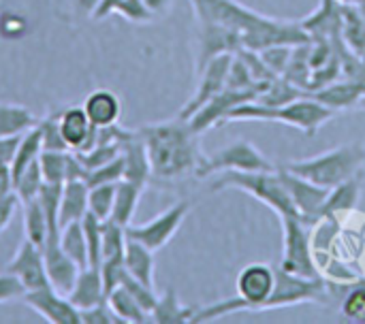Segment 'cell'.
Segmentation results:
<instances>
[{"label": "cell", "instance_id": "6da1fadb", "mask_svg": "<svg viewBox=\"0 0 365 324\" xmlns=\"http://www.w3.org/2000/svg\"><path fill=\"white\" fill-rule=\"evenodd\" d=\"M197 21L220 23L242 38V49L261 51L272 45H302L310 41L302 21L261 15L237 0H188Z\"/></svg>", "mask_w": 365, "mask_h": 324}, {"label": "cell", "instance_id": "7a4b0ae2", "mask_svg": "<svg viewBox=\"0 0 365 324\" xmlns=\"http://www.w3.org/2000/svg\"><path fill=\"white\" fill-rule=\"evenodd\" d=\"M141 135L150 164H152V177L156 179H184L188 175L197 177V171L205 156L199 147V137L188 120H182L180 115L175 120L143 124L137 128Z\"/></svg>", "mask_w": 365, "mask_h": 324}, {"label": "cell", "instance_id": "3957f363", "mask_svg": "<svg viewBox=\"0 0 365 324\" xmlns=\"http://www.w3.org/2000/svg\"><path fill=\"white\" fill-rule=\"evenodd\" d=\"M336 113L338 111L321 105L319 100H314L310 96H302L282 107H267L257 100H250V103H244V105L235 107L233 111H229L225 122H246V120L248 122L250 120L280 122V124L302 130L308 137H314L329 120L336 117Z\"/></svg>", "mask_w": 365, "mask_h": 324}, {"label": "cell", "instance_id": "277c9868", "mask_svg": "<svg viewBox=\"0 0 365 324\" xmlns=\"http://www.w3.org/2000/svg\"><path fill=\"white\" fill-rule=\"evenodd\" d=\"M365 167V147L361 143H349L338 145L329 152H323L319 156L302 158V160H289L284 169L291 173L310 179L317 186H323L327 190L361 175Z\"/></svg>", "mask_w": 365, "mask_h": 324}, {"label": "cell", "instance_id": "5b68a950", "mask_svg": "<svg viewBox=\"0 0 365 324\" xmlns=\"http://www.w3.org/2000/svg\"><path fill=\"white\" fill-rule=\"evenodd\" d=\"M242 190L257 201L265 203L269 209H274L280 216H299L282 179L278 169L276 171H222L212 184V190Z\"/></svg>", "mask_w": 365, "mask_h": 324}, {"label": "cell", "instance_id": "8992f818", "mask_svg": "<svg viewBox=\"0 0 365 324\" xmlns=\"http://www.w3.org/2000/svg\"><path fill=\"white\" fill-rule=\"evenodd\" d=\"M280 222L284 231L280 269L302 278H321L312 248V224L302 216H280Z\"/></svg>", "mask_w": 365, "mask_h": 324}, {"label": "cell", "instance_id": "52a82bcc", "mask_svg": "<svg viewBox=\"0 0 365 324\" xmlns=\"http://www.w3.org/2000/svg\"><path fill=\"white\" fill-rule=\"evenodd\" d=\"M329 299L334 297L325 278H302L278 267L274 291L263 310H278L302 303H329Z\"/></svg>", "mask_w": 365, "mask_h": 324}, {"label": "cell", "instance_id": "ba28073f", "mask_svg": "<svg viewBox=\"0 0 365 324\" xmlns=\"http://www.w3.org/2000/svg\"><path fill=\"white\" fill-rule=\"evenodd\" d=\"M222 171H276V167L267 156H263V152H259L255 143L240 139L216 152L212 158H205L197 171V177L203 179Z\"/></svg>", "mask_w": 365, "mask_h": 324}, {"label": "cell", "instance_id": "9c48e42d", "mask_svg": "<svg viewBox=\"0 0 365 324\" xmlns=\"http://www.w3.org/2000/svg\"><path fill=\"white\" fill-rule=\"evenodd\" d=\"M188 211H190V203L178 201L175 205H171L169 209H165L163 214H158L156 218H152L145 224H128L126 237L148 246L154 252H158L175 237V233L180 231Z\"/></svg>", "mask_w": 365, "mask_h": 324}, {"label": "cell", "instance_id": "30bf717a", "mask_svg": "<svg viewBox=\"0 0 365 324\" xmlns=\"http://www.w3.org/2000/svg\"><path fill=\"white\" fill-rule=\"evenodd\" d=\"M259 98V90L250 88V90H231V88H225L222 92H218L216 96H212L195 115L188 117V124L190 128L197 132V135H203L205 130L218 126V124H225L229 111H233L235 107L244 105V103H250V100H257Z\"/></svg>", "mask_w": 365, "mask_h": 324}, {"label": "cell", "instance_id": "8fae6325", "mask_svg": "<svg viewBox=\"0 0 365 324\" xmlns=\"http://www.w3.org/2000/svg\"><path fill=\"white\" fill-rule=\"evenodd\" d=\"M197 75L222 53H237L242 49V38L237 32L214 23V21H197Z\"/></svg>", "mask_w": 365, "mask_h": 324}, {"label": "cell", "instance_id": "7c38bea8", "mask_svg": "<svg viewBox=\"0 0 365 324\" xmlns=\"http://www.w3.org/2000/svg\"><path fill=\"white\" fill-rule=\"evenodd\" d=\"M235 53H222L216 56L212 62H207V66L197 75L199 77V85L195 90V94L190 96V100L182 107V111L178 113L182 120H188L190 115H195L212 96H216L218 92H222L227 88V75L231 68Z\"/></svg>", "mask_w": 365, "mask_h": 324}, {"label": "cell", "instance_id": "4fadbf2b", "mask_svg": "<svg viewBox=\"0 0 365 324\" xmlns=\"http://www.w3.org/2000/svg\"><path fill=\"white\" fill-rule=\"evenodd\" d=\"M278 173H280V179H282V184H284V188H287V192H289V197H291V201H293V205L297 209V214L306 222H310L314 226L319 222V214H321V207L327 201L329 190L323 188V186L312 184L310 179H304V177L291 173L284 167H280Z\"/></svg>", "mask_w": 365, "mask_h": 324}, {"label": "cell", "instance_id": "5bb4252c", "mask_svg": "<svg viewBox=\"0 0 365 324\" xmlns=\"http://www.w3.org/2000/svg\"><path fill=\"white\" fill-rule=\"evenodd\" d=\"M21 301L36 312L43 320L51 324H81L79 310L68 301L66 295L53 291L51 286L24 293Z\"/></svg>", "mask_w": 365, "mask_h": 324}, {"label": "cell", "instance_id": "9a60e30c", "mask_svg": "<svg viewBox=\"0 0 365 324\" xmlns=\"http://www.w3.org/2000/svg\"><path fill=\"white\" fill-rule=\"evenodd\" d=\"M43 250V261H45V269H47V278H49V286L62 295H68V291L73 288L77 276H79V265L62 250L60 246V231L58 233H49L45 244L41 246Z\"/></svg>", "mask_w": 365, "mask_h": 324}, {"label": "cell", "instance_id": "2e32d148", "mask_svg": "<svg viewBox=\"0 0 365 324\" xmlns=\"http://www.w3.org/2000/svg\"><path fill=\"white\" fill-rule=\"evenodd\" d=\"M4 271L15 276L21 282V286L26 288V293L49 286V278H47V269H45V261H43V250L28 239L21 241V246L17 248L15 256L9 261Z\"/></svg>", "mask_w": 365, "mask_h": 324}, {"label": "cell", "instance_id": "e0dca14e", "mask_svg": "<svg viewBox=\"0 0 365 324\" xmlns=\"http://www.w3.org/2000/svg\"><path fill=\"white\" fill-rule=\"evenodd\" d=\"M276 284V269L263 263L246 265L237 276V295L246 301L250 310H263Z\"/></svg>", "mask_w": 365, "mask_h": 324}, {"label": "cell", "instance_id": "ac0fdd59", "mask_svg": "<svg viewBox=\"0 0 365 324\" xmlns=\"http://www.w3.org/2000/svg\"><path fill=\"white\" fill-rule=\"evenodd\" d=\"M60 132L71 152H86L96 143V126L90 122L83 105H73L58 111Z\"/></svg>", "mask_w": 365, "mask_h": 324}, {"label": "cell", "instance_id": "d6986e66", "mask_svg": "<svg viewBox=\"0 0 365 324\" xmlns=\"http://www.w3.org/2000/svg\"><path fill=\"white\" fill-rule=\"evenodd\" d=\"M306 96L319 100L321 105H325L334 111H344V109H351L364 100L365 81L340 77V79H336V81H331L319 90L306 92Z\"/></svg>", "mask_w": 365, "mask_h": 324}, {"label": "cell", "instance_id": "ffe728a7", "mask_svg": "<svg viewBox=\"0 0 365 324\" xmlns=\"http://www.w3.org/2000/svg\"><path fill=\"white\" fill-rule=\"evenodd\" d=\"M120 156L124 160V179L145 188L148 182L152 179V164L145 143L137 132V128L130 130L128 137L120 143Z\"/></svg>", "mask_w": 365, "mask_h": 324}, {"label": "cell", "instance_id": "44dd1931", "mask_svg": "<svg viewBox=\"0 0 365 324\" xmlns=\"http://www.w3.org/2000/svg\"><path fill=\"white\" fill-rule=\"evenodd\" d=\"M68 301L81 312L88 308H94L98 303H103L107 299V291H105V282L101 276V269L96 267H86L79 271L73 288L68 291Z\"/></svg>", "mask_w": 365, "mask_h": 324}, {"label": "cell", "instance_id": "7402d4cb", "mask_svg": "<svg viewBox=\"0 0 365 324\" xmlns=\"http://www.w3.org/2000/svg\"><path fill=\"white\" fill-rule=\"evenodd\" d=\"M359 197H361V175H357V177H353V179L329 190L327 201L321 207L319 220H323V218H338L340 220L342 216L353 214L359 205Z\"/></svg>", "mask_w": 365, "mask_h": 324}, {"label": "cell", "instance_id": "603a6c76", "mask_svg": "<svg viewBox=\"0 0 365 324\" xmlns=\"http://www.w3.org/2000/svg\"><path fill=\"white\" fill-rule=\"evenodd\" d=\"M83 111L88 113V117L94 126H111V124H118V120L122 115V103L113 90L98 88L86 96Z\"/></svg>", "mask_w": 365, "mask_h": 324}, {"label": "cell", "instance_id": "cb8c5ba5", "mask_svg": "<svg viewBox=\"0 0 365 324\" xmlns=\"http://www.w3.org/2000/svg\"><path fill=\"white\" fill-rule=\"evenodd\" d=\"M88 194L90 186L83 179L64 182L62 186V201H60V226L71 222H81L88 209Z\"/></svg>", "mask_w": 365, "mask_h": 324}, {"label": "cell", "instance_id": "d4e9b609", "mask_svg": "<svg viewBox=\"0 0 365 324\" xmlns=\"http://www.w3.org/2000/svg\"><path fill=\"white\" fill-rule=\"evenodd\" d=\"M124 269L139 282L154 288V250H150L148 246H143L135 239H126Z\"/></svg>", "mask_w": 365, "mask_h": 324}, {"label": "cell", "instance_id": "484cf974", "mask_svg": "<svg viewBox=\"0 0 365 324\" xmlns=\"http://www.w3.org/2000/svg\"><path fill=\"white\" fill-rule=\"evenodd\" d=\"M342 41L359 58H365V17L359 4H342Z\"/></svg>", "mask_w": 365, "mask_h": 324}, {"label": "cell", "instance_id": "4316f807", "mask_svg": "<svg viewBox=\"0 0 365 324\" xmlns=\"http://www.w3.org/2000/svg\"><path fill=\"white\" fill-rule=\"evenodd\" d=\"M38 124V117L24 105L0 103V137H21Z\"/></svg>", "mask_w": 365, "mask_h": 324}, {"label": "cell", "instance_id": "83f0119b", "mask_svg": "<svg viewBox=\"0 0 365 324\" xmlns=\"http://www.w3.org/2000/svg\"><path fill=\"white\" fill-rule=\"evenodd\" d=\"M197 308H186L178 299V293L173 288L165 291L163 297H158L150 318L156 324H190Z\"/></svg>", "mask_w": 365, "mask_h": 324}, {"label": "cell", "instance_id": "f1b7e54d", "mask_svg": "<svg viewBox=\"0 0 365 324\" xmlns=\"http://www.w3.org/2000/svg\"><path fill=\"white\" fill-rule=\"evenodd\" d=\"M107 303L113 310V314L120 318V323L126 324H145L152 323L150 312H145L139 301L124 288V286H115L113 291L107 293Z\"/></svg>", "mask_w": 365, "mask_h": 324}, {"label": "cell", "instance_id": "f546056e", "mask_svg": "<svg viewBox=\"0 0 365 324\" xmlns=\"http://www.w3.org/2000/svg\"><path fill=\"white\" fill-rule=\"evenodd\" d=\"M141 192H143L141 186L133 184L128 179H120L115 184V201H113V211H111L109 220H113L122 226H128L133 222L135 211H137Z\"/></svg>", "mask_w": 365, "mask_h": 324}, {"label": "cell", "instance_id": "4dcf8cb0", "mask_svg": "<svg viewBox=\"0 0 365 324\" xmlns=\"http://www.w3.org/2000/svg\"><path fill=\"white\" fill-rule=\"evenodd\" d=\"M41 152H43L41 132H38V128L34 126L32 130H28V132L21 135L19 145H17V150H15V156H13V160H11L13 182H15V177H17L24 169H28L34 160H38Z\"/></svg>", "mask_w": 365, "mask_h": 324}, {"label": "cell", "instance_id": "1f68e13d", "mask_svg": "<svg viewBox=\"0 0 365 324\" xmlns=\"http://www.w3.org/2000/svg\"><path fill=\"white\" fill-rule=\"evenodd\" d=\"M60 246H62V250L79 265V269L90 267L88 246H86V237H83V226H81V222H71V224L60 226Z\"/></svg>", "mask_w": 365, "mask_h": 324}, {"label": "cell", "instance_id": "d6a6232c", "mask_svg": "<svg viewBox=\"0 0 365 324\" xmlns=\"http://www.w3.org/2000/svg\"><path fill=\"white\" fill-rule=\"evenodd\" d=\"M24 235L28 241H32L38 248L45 244V239L49 235V222H47V216H45L38 199L24 203Z\"/></svg>", "mask_w": 365, "mask_h": 324}, {"label": "cell", "instance_id": "836d02e7", "mask_svg": "<svg viewBox=\"0 0 365 324\" xmlns=\"http://www.w3.org/2000/svg\"><path fill=\"white\" fill-rule=\"evenodd\" d=\"M306 96V92L302 88H297L293 81H289L287 77H276L267 88L265 92L257 98V103L261 105H267V107H282V105H289L297 98Z\"/></svg>", "mask_w": 365, "mask_h": 324}, {"label": "cell", "instance_id": "e575fe53", "mask_svg": "<svg viewBox=\"0 0 365 324\" xmlns=\"http://www.w3.org/2000/svg\"><path fill=\"white\" fill-rule=\"evenodd\" d=\"M43 184H45V177H43L41 164H38V160H34L28 169H24L15 177V194L21 201V205L32 201V199H36L41 188H43Z\"/></svg>", "mask_w": 365, "mask_h": 324}, {"label": "cell", "instance_id": "d590c367", "mask_svg": "<svg viewBox=\"0 0 365 324\" xmlns=\"http://www.w3.org/2000/svg\"><path fill=\"white\" fill-rule=\"evenodd\" d=\"M340 301V310L346 320L365 324V278L357 284L346 286Z\"/></svg>", "mask_w": 365, "mask_h": 324}, {"label": "cell", "instance_id": "8d00e7d4", "mask_svg": "<svg viewBox=\"0 0 365 324\" xmlns=\"http://www.w3.org/2000/svg\"><path fill=\"white\" fill-rule=\"evenodd\" d=\"M83 226V237H86V246H88V258H90V267L101 269V256H103V220H98L94 214H86V218L81 220Z\"/></svg>", "mask_w": 365, "mask_h": 324}, {"label": "cell", "instance_id": "74e56055", "mask_svg": "<svg viewBox=\"0 0 365 324\" xmlns=\"http://www.w3.org/2000/svg\"><path fill=\"white\" fill-rule=\"evenodd\" d=\"M62 186L64 184H43L41 192H38V203L47 216L49 222V233H58L60 231V201H62Z\"/></svg>", "mask_w": 365, "mask_h": 324}, {"label": "cell", "instance_id": "f35d334b", "mask_svg": "<svg viewBox=\"0 0 365 324\" xmlns=\"http://www.w3.org/2000/svg\"><path fill=\"white\" fill-rule=\"evenodd\" d=\"M68 152H49L43 150L38 156V164L43 171V177L47 184H64L66 182V164H68Z\"/></svg>", "mask_w": 365, "mask_h": 324}, {"label": "cell", "instance_id": "ab89813d", "mask_svg": "<svg viewBox=\"0 0 365 324\" xmlns=\"http://www.w3.org/2000/svg\"><path fill=\"white\" fill-rule=\"evenodd\" d=\"M113 201H115V184H101L92 186L88 194V209L94 214L98 220H109L113 211Z\"/></svg>", "mask_w": 365, "mask_h": 324}, {"label": "cell", "instance_id": "60d3db41", "mask_svg": "<svg viewBox=\"0 0 365 324\" xmlns=\"http://www.w3.org/2000/svg\"><path fill=\"white\" fill-rule=\"evenodd\" d=\"M38 132H41V143H43V150H49V152H66L68 145L64 143L62 139V132H60V122H58V111L56 113H49L45 117L38 120L36 124Z\"/></svg>", "mask_w": 365, "mask_h": 324}, {"label": "cell", "instance_id": "b9f144b4", "mask_svg": "<svg viewBox=\"0 0 365 324\" xmlns=\"http://www.w3.org/2000/svg\"><path fill=\"white\" fill-rule=\"evenodd\" d=\"M118 286H124L137 301H139V305L145 310V312H150L152 314V310H154V305H156V301H158V295L154 293V288L152 286H148V284H143V282H139L137 278H133L126 269H124V273H122V278H120V284Z\"/></svg>", "mask_w": 365, "mask_h": 324}, {"label": "cell", "instance_id": "7bdbcfd3", "mask_svg": "<svg viewBox=\"0 0 365 324\" xmlns=\"http://www.w3.org/2000/svg\"><path fill=\"white\" fill-rule=\"evenodd\" d=\"M77 158L81 160V164L92 171V169H98L101 164L113 160L120 156V143H101V145H94L86 152H75Z\"/></svg>", "mask_w": 365, "mask_h": 324}, {"label": "cell", "instance_id": "ee69618b", "mask_svg": "<svg viewBox=\"0 0 365 324\" xmlns=\"http://www.w3.org/2000/svg\"><path fill=\"white\" fill-rule=\"evenodd\" d=\"M120 179H124V160H122V156L101 164L98 169L88 171L86 184L92 188V186H101V184H118Z\"/></svg>", "mask_w": 365, "mask_h": 324}, {"label": "cell", "instance_id": "f6af8a7d", "mask_svg": "<svg viewBox=\"0 0 365 324\" xmlns=\"http://www.w3.org/2000/svg\"><path fill=\"white\" fill-rule=\"evenodd\" d=\"M227 88H231V90H250V88L259 90V85L252 79L248 64L237 53L233 56V62H231V68L227 75ZM259 94H261V90H259Z\"/></svg>", "mask_w": 365, "mask_h": 324}, {"label": "cell", "instance_id": "bcb514c9", "mask_svg": "<svg viewBox=\"0 0 365 324\" xmlns=\"http://www.w3.org/2000/svg\"><path fill=\"white\" fill-rule=\"evenodd\" d=\"M295 45H272L259 51L261 60L276 73V75H284L289 62H291V53H293Z\"/></svg>", "mask_w": 365, "mask_h": 324}, {"label": "cell", "instance_id": "7dc6e473", "mask_svg": "<svg viewBox=\"0 0 365 324\" xmlns=\"http://www.w3.org/2000/svg\"><path fill=\"white\" fill-rule=\"evenodd\" d=\"M115 15L124 17L130 23H150L156 15L145 6L143 0H122L115 9Z\"/></svg>", "mask_w": 365, "mask_h": 324}, {"label": "cell", "instance_id": "c3c4849f", "mask_svg": "<svg viewBox=\"0 0 365 324\" xmlns=\"http://www.w3.org/2000/svg\"><path fill=\"white\" fill-rule=\"evenodd\" d=\"M79 316H81V324H120V318L113 314L107 299L103 303L94 305V308L81 310Z\"/></svg>", "mask_w": 365, "mask_h": 324}, {"label": "cell", "instance_id": "681fc988", "mask_svg": "<svg viewBox=\"0 0 365 324\" xmlns=\"http://www.w3.org/2000/svg\"><path fill=\"white\" fill-rule=\"evenodd\" d=\"M26 30H28V23L21 15L9 13V11L0 13V36L2 38H6V41L19 38Z\"/></svg>", "mask_w": 365, "mask_h": 324}, {"label": "cell", "instance_id": "f907efd6", "mask_svg": "<svg viewBox=\"0 0 365 324\" xmlns=\"http://www.w3.org/2000/svg\"><path fill=\"white\" fill-rule=\"evenodd\" d=\"M26 293V288L21 286V282L11 276V273H0V303H9L15 299H21Z\"/></svg>", "mask_w": 365, "mask_h": 324}, {"label": "cell", "instance_id": "816d5d0a", "mask_svg": "<svg viewBox=\"0 0 365 324\" xmlns=\"http://www.w3.org/2000/svg\"><path fill=\"white\" fill-rule=\"evenodd\" d=\"M19 205H21V201L17 199L15 192H11L6 197H0V233H4V229L11 224V220H13Z\"/></svg>", "mask_w": 365, "mask_h": 324}, {"label": "cell", "instance_id": "f5cc1de1", "mask_svg": "<svg viewBox=\"0 0 365 324\" xmlns=\"http://www.w3.org/2000/svg\"><path fill=\"white\" fill-rule=\"evenodd\" d=\"M21 137H0V164H11Z\"/></svg>", "mask_w": 365, "mask_h": 324}, {"label": "cell", "instance_id": "db71d44e", "mask_svg": "<svg viewBox=\"0 0 365 324\" xmlns=\"http://www.w3.org/2000/svg\"><path fill=\"white\" fill-rule=\"evenodd\" d=\"M15 192V182L11 173V164H0V197Z\"/></svg>", "mask_w": 365, "mask_h": 324}, {"label": "cell", "instance_id": "11a10c76", "mask_svg": "<svg viewBox=\"0 0 365 324\" xmlns=\"http://www.w3.org/2000/svg\"><path fill=\"white\" fill-rule=\"evenodd\" d=\"M120 2H122V0H98L96 9L92 11V19L98 21V19H105V17L113 15Z\"/></svg>", "mask_w": 365, "mask_h": 324}, {"label": "cell", "instance_id": "9f6ffc18", "mask_svg": "<svg viewBox=\"0 0 365 324\" xmlns=\"http://www.w3.org/2000/svg\"><path fill=\"white\" fill-rule=\"evenodd\" d=\"M145 2V6L158 17V15H165L167 11H169V6H171V0H143Z\"/></svg>", "mask_w": 365, "mask_h": 324}, {"label": "cell", "instance_id": "6f0895ef", "mask_svg": "<svg viewBox=\"0 0 365 324\" xmlns=\"http://www.w3.org/2000/svg\"><path fill=\"white\" fill-rule=\"evenodd\" d=\"M96 4H98V0H75V6L81 13H88V15H92V11L96 9Z\"/></svg>", "mask_w": 365, "mask_h": 324}, {"label": "cell", "instance_id": "680465c9", "mask_svg": "<svg viewBox=\"0 0 365 324\" xmlns=\"http://www.w3.org/2000/svg\"><path fill=\"white\" fill-rule=\"evenodd\" d=\"M338 2H342V4H361L364 0H338Z\"/></svg>", "mask_w": 365, "mask_h": 324}, {"label": "cell", "instance_id": "91938a15", "mask_svg": "<svg viewBox=\"0 0 365 324\" xmlns=\"http://www.w3.org/2000/svg\"><path fill=\"white\" fill-rule=\"evenodd\" d=\"M359 105H361V107H364V109H365V96H364V100H361V103H359Z\"/></svg>", "mask_w": 365, "mask_h": 324}]
</instances>
